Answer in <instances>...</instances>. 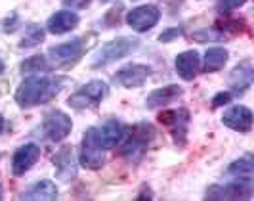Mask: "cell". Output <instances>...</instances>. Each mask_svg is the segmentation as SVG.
I'll use <instances>...</instances> for the list:
<instances>
[{
    "instance_id": "17",
    "label": "cell",
    "mask_w": 254,
    "mask_h": 201,
    "mask_svg": "<svg viewBox=\"0 0 254 201\" xmlns=\"http://www.w3.org/2000/svg\"><path fill=\"white\" fill-rule=\"evenodd\" d=\"M182 87L180 85H166L163 88H157V90H153L151 94L147 96V100H145V105L149 107V109H159V107H163V105H168L170 101H174L178 96H182Z\"/></svg>"
},
{
    "instance_id": "32",
    "label": "cell",
    "mask_w": 254,
    "mask_h": 201,
    "mask_svg": "<svg viewBox=\"0 0 254 201\" xmlns=\"http://www.w3.org/2000/svg\"><path fill=\"white\" fill-rule=\"evenodd\" d=\"M102 2H109V0H102Z\"/></svg>"
},
{
    "instance_id": "15",
    "label": "cell",
    "mask_w": 254,
    "mask_h": 201,
    "mask_svg": "<svg viewBox=\"0 0 254 201\" xmlns=\"http://www.w3.org/2000/svg\"><path fill=\"white\" fill-rule=\"evenodd\" d=\"M199 67H201V58H199L197 50H186L178 54V58H176V73L184 81L195 79L197 73H199Z\"/></svg>"
},
{
    "instance_id": "9",
    "label": "cell",
    "mask_w": 254,
    "mask_h": 201,
    "mask_svg": "<svg viewBox=\"0 0 254 201\" xmlns=\"http://www.w3.org/2000/svg\"><path fill=\"white\" fill-rule=\"evenodd\" d=\"M206 200H249L253 198L251 180H239L235 184H216L204 194Z\"/></svg>"
},
{
    "instance_id": "26",
    "label": "cell",
    "mask_w": 254,
    "mask_h": 201,
    "mask_svg": "<svg viewBox=\"0 0 254 201\" xmlns=\"http://www.w3.org/2000/svg\"><path fill=\"white\" fill-rule=\"evenodd\" d=\"M180 35H182V29H168V31H165V33H161V37H159V40L161 42H170V40H174V38H178Z\"/></svg>"
},
{
    "instance_id": "31",
    "label": "cell",
    "mask_w": 254,
    "mask_h": 201,
    "mask_svg": "<svg viewBox=\"0 0 254 201\" xmlns=\"http://www.w3.org/2000/svg\"><path fill=\"white\" fill-rule=\"evenodd\" d=\"M0 198H2V188H0Z\"/></svg>"
},
{
    "instance_id": "10",
    "label": "cell",
    "mask_w": 254,
    "mask_h": 201,
    "mask_svg": "<svg viewBox=\"0 0 254 201\" xmlns=\"http://www.w3.org/2000/svg\"><path fill=\"white\" fill-rule=\"evenodd\" d=\"M159 19H161V10L153 4L138 6L132 12H128L127 15V23L138 33H145V31L153 29L159 23Z\"/></svg>"
},
{
    "instance_id": "7",
    "label": "cell",
    "mask_w": 254,
    "mask_h": 201,
    "mask_svg": "<svg viewBox=\"0 0 254 201\" xmlns=\"http://www.w3.org/2000/svg\"><path fill=\"white\" fill-rule=\"evenodd\" d=\"M159 121L170 128L172 138L180 146H186L188 142V125H190V111L186 107H180L174 111H163L159 115Z\"/></svg>"
},
{
    "instance_id": "14",
    "label": "cell",
    "mask_w": 254,
    "mask_h": 201,
    "mask_svg": "<svg viewBox=\"0 0 254 201\" xmlns=\"http://www.w3.org/2000/svg\"><path fill=\"white\" fill-rule=\"evenodd\" d=\"M54 165L58 169V178L62 182H71L76 176V161L73 157V148H62L54 155Z\"/></svg>"
},
{
    "instance_id": "29",
    "label": "cell",
    "mask_w": 254,
    "mask_h": 201,
    "mask_svg": "<svg viewBox=\"0 0 254 201\" xmlns=\"http://www.w3.org/2000/svg\"><path fill=\"white\" fill-rule=\"evenodd\" d=\"M2 128H4V119H2V115H0V132H2Z\"/></svg>"
},
{
    "instance_id": "2",
    "label": "cell",
    "mask_w": 254,
    "mask_h": 201,
    "mask_svg": "<svg viewBox=\"0 0 254 201\" xmlns=\"http://www.w3.org/2000/svg\"><path fill=\"white\" fill-rule=\"evenodd\" d=\"M138 44L140 42L136 38L127 37H119L111 40V42H107V44H103L100 52H96V56L92 58V69H100V67L107 65V63H113L117 60H121V58H125L130 52L136 50Z\"/></svg>"
},
{
    "instance_id": "19",
    "label": "cell",
    "mask_w": 254,
    "mask_h": 201,
    "mask_svg": "<svg viewBox=\"0 0 254 201\" xmlns=\"http://www.w3.org/2000/svg\"><path fill=\"white\" fill-rule=\"evenodd\" d=\"M253 81H254V71H253L251 60H245L243 63H239V65L231 71V75H229V85H231V88H233L235 92H239V94L251 87Z\"/></svg>"
},
{
    "instance_id": "4",
    "label": "cell",
    "mask_w": 254,
    "mask_h": 201,
    "mask_svg": "<svg viewBox=\"0 0 254 201\" xmlns=\"http://www.w3.org/2000/svg\"><path fill=\"white\" fill-rule=\"evenodd\" d=\"M105 155H103V146L98 136V128H88L82 136V148H80V165L90 171L102 169Z\"/></svg>"
},
{
    "instance_id": "27",
    "label": "cell",
    "mask_w": 254,
    "mask_h": 201,
    "mask_svg": "<svg viewBox=\"0 0 254 201\" xmlns=\"http://www.w3.org/2000/svg\"><path fill=\"white\" fill-rule=\"evenodd\" d=\"M229 100H231V94L229 92H218L216 96H214V100H212V105L218 107L222 103H229Z\"/></svg>"
},
{
    "instance_id": "20",
    "label": "cell",
    "mask_w": 254,
    "mask_h": 201,
    "mask_svg": "<svg viewBox=\"0 0 254 201\" xmlns=\"http://www.w3.org/2000/svg\"><path fill=\"white\" fill-rule=\"evenodd\" d=\"M123 134H125V126L119 121H107L105 125L98 130V136H100V142H102L103 148H113L117 146L121 140H123Z\"/></svg>"
},
{
    "instance_id": "3",
    "label": "cell",
    "mask_w": 254,
    "mask_h": 201,
    "mask_svg": "<svg viewBox=\"0 0 254 201\" xmlns=\"http://www.w3.org/2000/svg\"><path fill=\"white\" fill-rule=\"evenodd\" d=\"M109 94V88L103 81H92L88 85L80 87L75 94L67 100V105L73 109H86V107H94L98 105L102 100H105V96Z\"/></svg>"
},
{
    "instance_id": "30",
    "label": "cell",
    "mask_w": 254,
    "mask_h": 201,
    "mask_svg": "<svg viewBox=\"0 0 254 201\" xmlns=\"http://www.w3.org/2000/svg\"><path fill=\"white\" fill-rule=\"evenodd\" d=\"M4 71V63H2V60H0V73Z\"/></svg>"
},
{
    "instance_id": "25",
    "label": "cell",
    "mask_w": 254,
    "mask_h": 201,
    "mask_svg": "<svg viewBox=\"0 0 254 201\" xmlns=\"http://www.w3.org/2000/svg\"><path fill=\"white\" fill-rule=\"evenodd\" d=\"M245 2H247V0H220L218 10H220V12H229V10H235V8L243 6Z\"/></svg>"
},
{
    "instance_id": "6",
    "label": "cell",
    "mask_w": 254,
    "mask_h": 201,
    "mask_svg": "<svg viewBox=\"0 0 254 201\" xmlns=\"http://www.w3.org/2000/svg\"><path fill=\"white\" fill-rule=\"evenodd\" d=\"M88 44L90 40L86 37H78L73 38L71 42L58 44V46L50 48L52 62L56 63V65H73V63H76L82 58V54L86 52Z\"/></svg>"
},
{
    "instance_id": "12",
    "label": "cell",
    "mask_w": 254,
    "mask_h": 201,
    "mask_svg": "<svg viewBox=\"0 0 254 201\" xmlns=\"http://www.w3.org/2000/svg\"><path fill=\"white\" fill-rule=\"evenodd\" d=\"M40 157V148L37 144H25L21 148H17V151L12 157V173L15 176L25 175L27 171L38 161Z\"/></svg>"
},
{
    "instance_id": "22",
    "label": "cell",
    "mask_w": 254,
    "mask_h": 201,
    "mask_svg": "<svg viewBox=\"0 0 254 201\" xmlns=\"http://www.w3.org/2000/svg\"><path fill=\"white\" fill-rule=\"evenodd\" d=\"M228 173L233 176H239L241 180H251V178H253V173H254L253 157H251V155H245V157H241V159H237L235 163L229 165Z\"/></svg>"
},
{
    "instance_id": "24",
    "label": "cell",
    "mask_w": 254,
    "mask_h": 201,
    "mask_svg": "<svg viewBox=\"0 0 254 201\" xmlns=\"http://www.w3.org/2000/svg\"><path fill=\"white\" fill-rule=\"evenodd\" d=\"M42 69H48V63L44 56H33L25 62L21 63V71L23 73H31V71H42Z\"/></svg>"
},
{
    "instance_id": "21",
    "label": "cell",
    "mask_w": 254,
    "mask_h": 201,
    "mask_svg": "<svg viewBox=\"0 0 254 201\" xmlns=\"http://www.w3.org/2000/svg\"><path fill=\"white\" fill-rule=\"evenodd\" d=\"M228 50L226 48H208L204 54V71L214 73L218 69H222L228 62Z\"/></svg>"
},
{
    "instance_id": "13",
    "label": "cell",
    "mask_w": 254,
    "mask_h": 201,
    "mask_svg": "<svg viewBox=\"0 0 254 201\" xmlns=\"http://www.w3.org/2000/svg\"><path fill=\"white\" fill-rule=\"evenodd\" d=\"M149 75H151V69H149L147 65L132 63V65L123 67L121 71H117V73H115V81H117L119 85H123V87L132 88V87H141Z\"/></svg>"
},
{
    "instance_id": "16",
    "label": "cell",
    "mask_w": 254,
    "mask_h": 201,
    "mask_svg": "<svg viewBox=\"0 0 254 201\" xmlns=\"http://www.w3.org/2000/svg\"><path fill=\"white\" fill-rule=\"evenodd\" d=\"M58 198V188L52 180H38L35 184H31L25 192L19 194V200L29 201H52Z\"/></svg>"
},
{
    "instance_id": "23",
    "label": "cell",
    "mask_w": 254,
    "mask_h": 201,
    "mask_svg": "<svg viewBox=\"0 0 254 201\" xmlns=\"http://www.w3.org/2000/svg\"><path fill=\"white\" fill-rule=\"evenodd\" d=\"M42 40H44V31H42V27L31 23V25H27L25 37L21 38L19 46H21V48H31V46H37V44H40Z\"/></svg>"
},
{
    "instance_id": "18",
    "label": "cell",
    "mask_w": 254,
    "mask_h": 201,
    "mask_svg": "<svg viewBox=\"0 0 254 201\" xmlns=\"http://www.w3.org/2000/svg\"><path fill=\"white\" fill-rule=\"evenodd\" d=\"M78 15L73 13L71 10H62V12H56L48 19V31L52 35H64V33H69L73 31L76 25H78Z\"/></svg>"
},
{
    "instance_id": "1",
    "label": "cell",
    "mask_w": 254,
    "mask_h": 201,
    "mask_svg": "<svg viewBox=\"0 0 254 201\" xmlns=\"http://www.w3.org/2000/svg\"><path fill=\"white\" fill-rule=\"evenodd\" d=\"M65 85V79H48V77H29L15 90V103L19 107H35L50 101Z\"/></svg>"
},
{
    "instance_id": "5",
    "label": "cell",
    "mask_w": 254,
    "mask_h": 201,
    "mask_svg": "<svg viewBox=\"0 0 254 201\" xmlns=\"http://www.w3.org/2000/svg\"><path fill=\"white\" fill-rule=\"evenodd\" d=\"M155 136V130L149 123H138L132 126L130 136L125 142V146L121 148V155H125L128 159H136L140 157L141 153L145 151L147 144L151 142V138Z\"/></svg>"
},
{
    "instance_id": "8",
    "label": "cell",
    "mask_w": 254,
    "mask_h": 201,
    "mask_svg": "<svg viewBox=\"0 0 254 201\" xmlns=\"http://www.w3.org/2000/svg\"><path fill=\"white\" fill-rule=\"evenodd\" d=\"M71 128H73V121L69 115H65L64 111L56 109L46 115L44 123H42V132L44 136L52 142H62L71 134Z\"/></svg>"
},
{
    "instance_id": "11",
    "label": "cell",
    "mask_w": 254,
    "mask_h": 201,
    "mask_svg": "<svg viewBox=\"0 0 254 201\" xmlns=\"http://www.w3.org/2000/svg\"><path fill=\"white\" fill-rule=\"evenodd\" d=\"M222 123L237 132H249L253 128V111L245 105H233L222 115Z\"/></svg>"
},
{
    "instance_id": "28",
    "label": "cell",
    "mask_w": 254,
    "mask_h": 201,
    "mask_svg": "<svg viewBox=\"0 0 254 201\" xmlns=\"http://www.w3.org/2000/svg\"><path fill=\"white\" fill-rule=\"evenodd\" d=\"M65 6L69 8H86L90 4V0H64Z\"/></svg>"
}]
</instances>
